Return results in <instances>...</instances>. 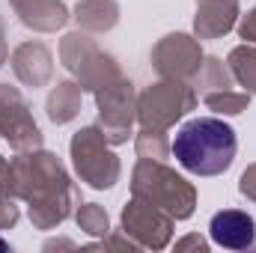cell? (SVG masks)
I'll return each mask as SVG.
<instances>
[{"label":"cell","mask_w":256,"mask_h":253,"mask_svg":"<svg viewBox=\"0 0 256 253\" xmlns=\"http://www.w3.org/2000/svg\"><path fill=\"white\" fill-rule=\"evenodd\" d=\"M173 158L196 176H220L232 167L238 137L236 128L214 116L191 120L173 137Z\"/></svg>","instance_id":"1"},{"label":"cell","mask_w":256,"mask_h":253,"mask_svg":"<svg viewBox=\"0 0 256 253\" xmlns=\"http://www.w3.org/2000/svg\"><path fill=\"white\" fill-rule=\"evenodd\" d=\"M214 244L226 248V250H248L256 244V224L248 212L238 208H224L212 218L208 224Z\"/></svg>","instance_id":"2"}]
</instances>
